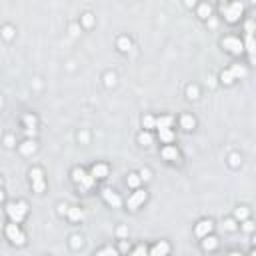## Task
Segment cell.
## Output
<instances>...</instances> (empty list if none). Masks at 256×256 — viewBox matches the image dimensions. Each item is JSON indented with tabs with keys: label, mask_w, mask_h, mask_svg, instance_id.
<instances>
[{
	"label": "cell",
	"mask_w": 256,
	"mask_h": 256,
	"mask_svg": "<svg viewBox=\"0 0 256 256\" xmlns=\"http://www.w3.org/2000/svg\"><path fill=\"white\" fill-rule=\"evenodd\" d=\"M24 214H26V204L24 202H18V204H10L8 206V216L12 218V222H22L24 218Z\"/></svg>",
	"instance_id": "obj_1"
},
{
	"label": "cell",
	"mask_w": 256,
	"mask_h": 256,
	"mask_svg": "<svg viewBox=\"0 0 256 256\" xmlns=\"http://www.w3.org/2000/svg\"><path fill=\"white\" fill-rule=\"evenodd\" d=\"M222 12H224L228 22H236V20L240 18V14H242V2H232V6L222 8Z\"/></svg>",
	"instance_id": "obj_2"
},
{
	"label": "cell",
	"mask_w": 256,
	"mask_h": 256,
	"mask_svg": "<svg viewBox=\"0 0 256 256\" xmlns=\"http://www.w3.org/2000/svg\"><path fill=\"white\" fill-rule=\"evenodd\" d=\"M6 236H8L14 244H24V240H26L24 234L20 232V228H18V224H16V222H14V224H8V226H6Z\"/></svg>",
	"instance_id": "obj_3"
},
{
	"label": "cell",
	"mask_w": 256,
	"mask_h": 256,
	"mask_svg": "<svg viewBox=\"0 0 256 256\" xmlns=\"http://www.w3.org/2000/svg\"><path fill=\"white\" fill-rule=\"evenodd\" d=\"M222 46H224L226 50H230L232 54H240L242 52V42L238 40V38H224V40H222Z\"/></svg>",
	"instance_id": "obj_4"
},
{
	"label": "cell",
	"mask_w": 256,
	"mask_h": 256,
	"mask_svg": "<svg viewBox=\"0 0 256 256\" xmlns=\"http://www.w3.org/2000/svg\"><path fill=\"white\" fill-rule=\"evenodd\" d=\"M102 196H104V200L110 206H114V208H118V206L122 204V200H120V196H118L116 192H112L110 188H106V190H102Z\"/></svg>",
	"instance_id": "obj_5"
},
{
	"label": "cell",
	"mask_w": 256,
	"mask_h": 256,
	"mask_svg": "<svg viewBox=\"0 0 256 256\" xmlns=\"http://www.w3.org/2000/svg\"><path fill=\"white\" fill-rule=\"evenodd\" d=\"M144 200H146V192L138 190V192H134V194L128 198V208H130V210H134L136 206H138V204H142Z\"/></svg>",
	"instance_id": "obj_6"
},
{
	"label": "cell",
	"mask_w": 256,
	"mask_h": 256,
	"mask_svg": "<svg viewBox=\"0 0 256 256\" xmlns=\"http://www.w3.org/2000/svg\"><path fill=\"white\" fill-rule=\"evenodd\" d=\"M30 176H32V182H34V190H36V192H42V190H44V180H42V172L38 170V168H34V170L30 172Z\"/></svg>",
	"instance_id": "obj_7"
},
{
	"label": "cell",
	"mask_w": 256,
	"mask_h": 256,
	"mask_svg": "<svg viewBox=\"0 0 256 256\" xmlns=\"http://www.w3.org/2000/svg\"><path fill=\"white\" fill-rule=\"evenodd\" d=\"M92 176L94 178H106L108 176V166L106 164H94V168H92Z\"/></svg>",
	"instance_id": "obj_8"
},
{
	"label": "cell",
	"mask_w": 256,
	"mask_h": 256,
	"mask_svg": "<svg viewBox=\"0 0 256 256\" xmlns=\"http://www.w3.org/2000/svg\"><path fill=\"white\" fill-rule=\"evenodd\" d=\"M210 230H212V222L210 220H202L198 226H196V234H198V236H206Z\"/></svg>",
	"instance_id": "obj_9"
},
{
	"label": "cell",
	"mask_w": 256,
	"mask_h": 256,
	"mask_svg": "<svg viewBox=\"0 0 256 256\" xmlns=\"http://www.w3.org/2000/svg\"><path fill=\"white\" fill-rule=\"evenodd\" d=\"M92 182H94V176H92V174H90V176H88V174H82V178H80V180H78V186L80 188H82V190H88L90 186H92Z\"/></svg>",
	"instance_id": "obj_10"
},
{
	"label": "cell",
	"mask_w": 256,
	"mask_h": 256,
	"mask_svg": "<svg viewBox=\"0 0 256 256\" xmlns=\"http://www.w3.org/2000/svg\"><path fill=\"white\" fill-rule=\"evenodd\" d=\"M162 156H164L166 160H176L178 158V150L174 148V146H166V148L162 150Z\"/></svg>",
	"instance_id": "obj_11"
},
{
	"label": "cell",
	"mask_w": 256,
	"mask_h": 256,
	"mask_svg": "<svg viewBox=\"0 0 256 256\" xmlns=\"http://www.w3.org/2000/svg\"><path fill=\"white\" fill-rule=\"evenodd\" d=\"M68 216H70V220H72V222H76V220L82 218V210L76 208V206H72V208H68Z\"/></svg>",
	"instance_id": "obj_12"
},
{
	"label": "cell",
	"mask_w": 256,
	"mask_h": 256,
	"mask_svg": "<svg viewBox=\"0 0 256 256\" xmlns=\"http://www.w3.org/2000/svg\"><path fill=\"white\" fill-rule=\"evenodd\" d=\"M34 150H36V144L30 142V140H26V142L20 146V152H22V154H32Z\"/></svg>",
	"instance_id": "obj_13"
},
{
	"label": "cell",
	"mask_w": 256,
	"mask_h": 256,
	"mask_svg": "<svg viewBox=\"0 0 256 256\" xmlns=\"http://www.w3.org/2000/svg\"><path fill=\"white\" fill-rule=\"evenodd\" d=\"M170 124H172V118H170V116H162V118H158V120H156L154 126H156V128H168Z\"/></svg>",
	"instance_id": "obj_14"
},
{
	"label": "cell",
	"mask_w": 256,
	"mask_h": 256,
	"mask_svg": "<svg viewBox=\"0 0 256 256\" xmlns=\"http://www.w3.org/2000/svg\"><path fill=\"white\" fill-rule=\"evenodd\" d=\"M168 250H170V248H168V244L166 242H160V244H156V246L152 248V254H166Z\"/></svg>",
	"instance_id": "obj_15"
},
{
	"label": "cell",
	"mask_w": 256,
	"mask_h": 256,
	"mask_svg": "<svg viewBox=\"0 0 256 256\" xmlns=\"http://www.w3.org/2000/svg\"><path fill=\"white\" fill-rule=\"evenodd\" d=\"M180 122H182V128L184 130H192L194 128V118L192 116H182Z\"/></svg>",
	"instance_id": "obj_16"
},
{
	"label": "cell",
	"mask_w": 256,
	"mask_h": 256,
	"mask_svg": "<svg viewBox=\"0 0 256 256\" xmlns=\"http://www.w3.org/2000/svg\"><path fill=\"white\" fill-rule=\"evenodd\" d=\"M198 16H200V18H208V16H210V6H208V4H200Z\"/></svg>",
	"instance_id": "obj_17"
},
{
	"label": "cell",
	"mask_w": 256,
	"mask_h": 256,
	"mask_svg": "<svg viewBox=\"0 0 256 256\" xmlns=\"http://www.w3.org/2000/svg\"><path fill=\"white\" fill-rule=\"evenodd\" d=\"M158 130H160V138L164 140V142H170V140L174 138V136H172V132H170L168 128H158Z\"/></svg>",
	"instance_id": "obj_18"
},
{
	"label": "cell",
	"mask_w": 256,
	"mask_h": 256,
	"mask_svg": "<svg viewBox=\"0 0 256 256\" xmlns=\"http://www.w3.org/2000/svg\"><path fill=\"white\" fill-rule=\"evenodd\" d=\"M202 246H204V250H214L216 248V238H206V240L202 242Z\"/></svg>",
	"instance_id": "obj_19"
},
{
	"label": "cell",
	"mask_w": 256,
	"mask_h": 256,
	"mask_svg": "<svg viewBox=\"0 0 256 256\" xmlns=\"http://www.w3.org/2000/svg\"><path fill=\"white\" fill-rule=\"evenodd\" d=\"M138 184H140V176H138V174H130V176H128V186L136 188Z\"/></svg>",
	"instance_id": "obj_20"
},
{
	"label": "cell",
	"mask_w": 256,
	"mask_h": 256,
	"mask_svg": "<svg viewBox=\"0 0 256 256\" xmlns=\"http://www.w3.org/2000/svg\"><path fill=\"white\" fill-rule=\"evenodd\" d=\"M244 74H246V70H244L242 66H234L232 68V76H234V78H242Z\"/></svg>",
	"instance_id": "obj_21"
},
{
	"label": "cell",
	"mask_w": 256,
	"mask_h": 256,
	"mask_svg": "<svg viewBox=\"0 0 256 256\" xmlns=\"http://www.w3.org/2000/svg\"><path fill=\"white\" fill-rule=\"evenodd\" d=\"M140 142H142L144 146H150V142H152V136H150L148 132H142V134H140Z\"/></svg>",
	"instance_id": "obj_22"
},
{
	"label": "cell",
	"mask_w": 256,
	"mask_h": 256,
	"mask_svg": "<svg viewBox=\"0 0 256 256\" xmlns=\"http://www.w3.org/2000/svg\"><path fill=\"white\" fill-rule=\"evenodd\" d=\"M24 122H26V126H28V128H34L36 126V118L30 116V114H26V116H24Z\"/></svg>",
	"instance_id": "obj_23"
},
{
	"label": "cell",
	"mask_w": 256,
	"mask_h": 256,
	"mask_svg": "<svg viewBox=\"0 0 256 256\" xmlns=\"http://www.w3.org/2000/svg\"><path fill=\"white\" fill-rule=\"evenodd\" d=\"M118 46H120V50H130V40L120 38V40H118Z\"/></svg>",
	"instance_id": "obj_24"
},
{
	"label": "cell",
	"mask_w": 256,
	"mask_h": 256,
	"mask_svg": "<svg viewBox=\"0 0 256 256\" xmlns=\"http://www.w3.org/2000/svg\"><path fill=\"white\" fill-rule=\"evenodd\" d=\"M232 80H234L232 72H222V82H224V84H230Z\"/></svg>",
	"instance_id": "obj_25"
},
{
	"label": "cell",
	"mask_w": 256,
	"mask_h": 256,
	"mask_svg": "<svg viewBox=\"0 0 256 256\" xmlns=\"http://www.w3.org/2000/svg\"><path fill=\"white\" fill-rule=\"evenodd\" d=\"M154 124H156V120H154L152 116H146V118H144V126H146V128H152Z\"/></svg>",
	"instance_id": "obj_26"
},
{
	"label": "cell",
	"mask_w": 256,
	"mask_h": 256,
	"mask_svg": "<svg viewBox=\"0 0 256 256\" xmlns=\"http://www.w3.org/2000/svg\"><path fill=\"white\" fill-rule=\"evenodd\" d=\"M236 216H238V218H246V216H248V210H246V208H238V210H236Z\"/></svg>",
	"instance_id": "obj_27"
},
{
	"label": "cell",
	"mask_w": 256,
	"mask_h": 256,
	"mask_svg": "<svg viewBox=\"0 0 256 256\" xmlns=\"http://www.w3.org/2000/svg\"><path fill=\"white\" fill-rule=\"evenodd\" d=\"M82 20H84V24H86V26H92V22H94V20H92V14H84V18H82Z\"/></svg>",
	"instance_id": "obj_28"
},
{
	"label": "cell",
	"mask_w": 256,
	"mask_h": 256,
	"mask_svg": "<svg viewBox=\"0 0 256 256\" xmlns=\"http://www.w3.org/2000/svg\"><path fill=\"white\" fill-rule=\"evenodd\" d=\"M80 244H82V238H80V236H74V238H72V246H74V248H78Z\"/></svg>",
	"instance_id": "obj_29"
},
{
	"label": "cell",
	"mask_w": 256,
	"mask_h": 256,
	"mask_svg": "<svg viewBox=\"0 0 256 256\" xmlns=\"http://www.w3.org/2000/svg\"><path fill=\"white\" fill-rule=\"evenodd\" d=\"M196 94H198L196 86H190V88H188V96H190V98H196Z\"/></svg>",
	"instance_id": "obj_30"
},
{
	"label": "cell",
	"mask_w": 256,
	"mask_h": 256,
	"mask_svg": "<svg viewBox=\"0 0 256 256\" xmlns=\"http://www.w3.org/2000/svg\"><path fill=\"white\" fill-rule=\"evenodd\" d=\"M4 144L6 146H14V138L12 136H6V138H4Z\"/></svg>",
	"instance_id": "obj_31"
},
{
	"label": "cell",
	"mask_w": 256,
	"mask_h": 256,
	"mask_svg": "<svg viewBox=\"0 0 256 256\" xmlns=\"http://www.w3.org/2000/svg\"><path fill=\"white\" fill-rule=\"evenodd\" d=\"M2 34H4V38H12V28H4Z\"/></svg>",
	"instance_id": "obj_32"
},
{
	"label": "cell",
	"mask_w": 256,
	"mask_h": 256,
	"mask_svg": "<svg viewBox=\"0 0 256 256\" xmlns=\"http://www.w3.org/2000/svg\"><path fill=\"white\" fill-rule=\"evenodd\" d=\"M224 226H226V230H234V228H236L232 220H226V222H224Z\"/></svg>",
	"instance_id": "obj_33"
},
{
	"label": "cell",
	"mask_w": 256,
	"mask_h": 256,
	"mask_svg": "<svg viewBox=\"0 0 256 256\" xmlns=\"http://www.w3.org/2000/svg\"><path fill=\"white\" fill-rule=\"evenodd\" d=\"M98 254H116V250H112V248H104V250H100Z\"/></svg>",
	"instance_id": "obj_34"
},
{
	"label": "cell",
	"mask_w": 256,
	"mask_h": 256,
	"mask_svg": "<svg viewBox=\"0 0 256 256\" xmlns=\"http://www.w3.org/2000/svg\"><path fill=\"white\" fill-rule=\"evenodd\" d=\"M58 212H60V214H64V212H68V206L60 204V206H58Z\"/></svg>",
	"instance_id": "obj_35"
},
{
	"label": "cell",
	"mask_w": 256,
	"mask_h": 256,
	"mask_svg": "<svg viewBox=\"0 0 256 256\" xmlns=\"http://www.w3.org/2000/svg\"><path fill=\"white\" fill-rule=\"evenodd\" d=\"M106 82H108V84L114 82V74H108V76H106Z\"/></svg>",
	"instance_id": "obj_36"
},
{
	"label": "cell",
	"mask_w": 256,
	"mask_h": 256,
	"mask_svg": "<svg viewBox=\"0 0 256 256\" xmlns=\"http://www.w3.org/2000/svg\"><path fill=\"white\" fill-rule=\"evenodd\" d=\"M244 230H252V222H244Z\"/></svg>",
	"instance_id": "obj_37"
},
{
	"label": "cell",
	"mask_w": 256,
	"mask_h": 256,
	"mask_svg": "<svg viewBox=\"0 0 256 256\" xmlns=\"http://www.w3.org/2000/svg\"><path fill=\"white\" fill-rule=\"evenodd\" d=\"M140 178H144V180H148L150 176H148V172H146V170H142V174H140Z\"/></svg>",
	"instance_id": "obj_38"
},
{
	"label": "cell",
	"mask_w": 256,
	"mask_h": 256,
	"mask_svg": "<svg viewBox=\"0 0 256 256\" xmlns=\"http://www.w3.org/2000/svg\"><path fill=\"white\" fill-rule=\"evenodd\" d=\"M194 2H196V0H186V6H192Z\"/></svg>",
	"instance_id": "obj_39"
},
{
	"label": "cell",
	"mask_w": 256,
	"mask_h": 256,
	"mask_svg": "<svg viewBox=\"0 0 256 256\" xmlns=\"http://www.w3.org/2000/svg\"><path fill=\"white\" fill-rule=\"evenodd\" d=\"M2 198H4V194H2V192H0V202H2Z\"/></svg>",
	"instance_id": "obj_40"
}]
</instances>
